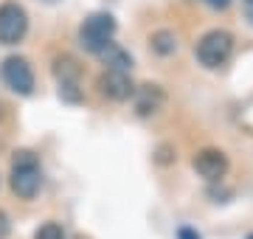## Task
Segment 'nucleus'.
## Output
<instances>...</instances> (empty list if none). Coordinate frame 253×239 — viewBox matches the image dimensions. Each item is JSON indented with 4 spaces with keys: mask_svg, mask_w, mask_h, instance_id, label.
Here are the masks:
<instances>
[{
    "mask_svg": "<svg viewBox=\"0 0 253 239\" xmlns=\"http://www.w3.org/2000/svg\"><path fill=\"white\" fill-rule=\"evenodd\" d=\"M11 192L20 200H34L42 189V169L31 149H17L11 158V175H9Z\"/></svg>",
    "mask_w": 253,
    "mask_h": 239,
    "instance_id": "nucleus-1",
    "label": "nucleus"
},
{
    "mask_svg": "<svg viewBox=\"0 0 253 239\" xmlns=\"http://www.w3.org/2000/svg\"><path fill=\"white\" fill-rule=\"evenodd\" d=\"M231 54H234V37H231V31H225V28H211V31H206L197 40V45H194L197 62L203 68H208V71L222 68L231 59Z\"/></svg>",
    "mask_w": 253,
    "mask_h": 239,
    "instance_id": "nucleus-2",
    "label": "nucleus"
},
{
    "mask_svg": "<svg viewBox=\"0 0 253 239\" xmlns=\"http://www.w3.org/2000/svg\"><path fill=\"white\" fill-rule=\"evenodd\" d=\"M113 34H116V20L107 11H96L79 26V42L90 54H101L113 42Z\"/></svg>",
    "mask_w": 253,
    "mask_h": 239,
    "instance_id": "nucleus-3",
    "label": "nucleus"
},
{
    "mask_svg": "<svg viewBox=\"0 0 253 239\" xmlns=\"http://www.w3.org/2000/svg\"><path fill=\"white\" fill-rule=\"evenodd\" d=\"M0 79L17 96H31L34 93V71L26 56H6L0 65Z\"/></svg>",
    "mask_w": 253,
    "mask_h": 239,
    "instance_id": "nucleus-4",
    "label": "nucleus"
},
{
    "mask_svg": "<svg viewBox=\"0 0 253 239\" xmlns=\"http://www.w3.org/2000/svg\"><path fill=\"white\" fill-rule=\"evenodd\" d=\"M26 34H28L26 9L14 0L0 3V45H17Z\"/></svg>",
    "mask_w": 253,
    "mask_h": 239,
    "instance_id": "nucleus-5",
    "label": "nucleus"
},
{
    "mask_svg": "<svg viewBox=\"0 0 253 239\" xmlns=\"http://www.w3.org/2000/svg\"><path fill=\"white\" fill-rule=\"evenodd\" d=\"M54 76H56V84H59V96L65 101H79L82 99V68L79 62L73 59L71 54H62L54 59Z\"/></svg>",
    "mask_w": 253,
    "mask_h": 239,
    "instance_id": "nucleus-6",
    "label": "nucleus"
},
{
    "mask_svg": "<svg viewBox=\"0 0 253 239\" xmlns=\"http://www.w3.org/2000/svg\"><path fill=\"white\" fill-rule=\"evenodd\" d=\"M194 172H197L200 177H206V180H222V177L228 175V155L222 152V149H214V147H206L200 149L197 155H194Z\"/></svg>",
    "mask_w": 253,
    "mask_h": 239,
    "instance_id": "nucleus-7",
    "label": "nucleus"
},
{
    "mask_svg": "<svg viewBox=\"0 0 253 239\" xmlns=\"http://www.w3.org/2000/svg\"><path fill=\"white\" fill-rule=\"evenodd\" d=\"M99 90L110 101H126L129 96H135V84L124 71H104L99 76Z\"/></svg>",
    "mask_w": 253,
    "mask_h": 239,
    "instance_id": "nucleus-8",
    "label": "nucleus"
},
{
    "mask_svg": "<svg viewBox=\"0 0 253 239\" xmlns=\"http://www.w3.org/2000/svg\"><path fill=\"white\" fill-rule=\"evenodd\" d=\"M166 104V93L161 90V84H141L135 90V110L138 116H155Z\"/></svg>",
    "mask_w": 253,
    "mask_h": 239,
    "instance_id": "nucleus-9",
    "label": "nucleus"
},
{
    "mask_svg": "<svg viewBox=\"0 0 253 239\" xmlns=\"http://www.w3.org/2000/svg\"><path fill=\"white\" fill-rule=\"evenodd\" d=\"M101 59L107 62V71H124V74H129V68H132V56L126 54V51H121L116 42H110L101 51Z\"/></svg>",
    "mask_w": 253,
    "mask_h": 239,
    "instance_id": "nucleus-10",
    "label": "nucleus"
},
{
    "mask_svg": "<svg viewBox=\"0 0 253 239\" xmlns=\"http://www.w3.org/2000/svg\"><path fill=\"white\" fill-rule=\"evenodd\" d=\"M149 45H152V51L158 56H172L177 51V37H174L172 31L161 28V31H155L152 37H149Z\"/></svg>",
    "mask_w": 253,
    "mask_h": 239,
    "instance_id": "nucleus-11",
    "label": "nucleus"
},
{
    "mask_svg": "<svg viewBox=\"0 0 253 239\" xmlns=\"http://www.w3.org/2000/svg\"><path fill=\"white\" fill-rule=\"evenodd\" d=\"M34 239H65V231L59 222H45L34 231Z\"/></svg>",
    "mask_w": 253,
    "mask_h": 239,
    "instance_id": "nucleus-12",
    "label": "nucleus"
},
{
    "mask_svg": "<svg viewBox=\"0 0 253 239\" xmlns=\"http://www.w3.org/2000/svg\"><path fill=\"white\" fill-rule=\"evenodd\" d=\"M9 231H11V222H9V217H6V211L0 208V239L9 237Z\"/></svg>",
    "mask_w": 253,
    "mask_h": 239,
    "instance_id": "nucleus-13",
    "label": "nucleus"
},
{
    "mask_svg": "<svg viewBox=\"0 0 253 239\" xmlns=\"http://www.w3.org/2000/svg\"><path fill=\"white\" fill-rule=\"evenodd\" d=\"M242 11H245V20L253 26V0H242Z\"/></svg>",
    "mask_w": 253,
    "mask_h": 239,
    "instance_id": "nucleus-14",
    "label": "nucleus"
},
{
    "mask_svg": "<svg viewBox=\"0 0 253 239\" xmlns=\"http://www.w3.org/2000/svg\"><path fill=\"white\" fill-rule=\"evenodd\" d=\"M208 6H211V9H217V11H225L228 6H231V0H206Z\"/></svg>",
    "mask_w": 253,
    "mask_h": 239,
    "instance_id": "nucleus-15",
    "label": "nucleus"
},
{
    "mask_svg": "<svg viewBox=\"0 0 253 239\" xmlns=\"http://www.w3.org/2000/svg\"><path fill=\"white\" fill-rule=\"evenodd\" d=\"M177 239H200V234H194L191 228H180L177 231Z\"/></svg>",
    "mask_w": 253,
    "mask_h": 239,
    "instance_id": "nucleus-16",
    "label": "nucleus"
},
{
    "mask_svg": "<svg viewBox=\"0 0 253 239\" xmlns=\"http://www.w3.org/2000/svg\"><path fill=\"white\" fill-rule=\"evenodd\" d=\"M248 239H253V234H251V237H248Z\"/></svg>",
    "mask_w": 253,
    "mask_h": 239,
    "instance_id": "nucleus-17",
    "label": "nucleus"
},
{
    "mask_svg": "<svg viewBox=\"0 0 253 239\" xmlns=\"http://www.w3.org/2000/svg\"><path fill=\"white\" fill-rule=\"evenodd\" d=\"M79 239H84V237H79Z\"/></svg>",
    "mask_w": 253,
    "mask_h": 239,
    "instance_id": "nucleus-18",
    "label": "nucleus"
}]
</instances>
